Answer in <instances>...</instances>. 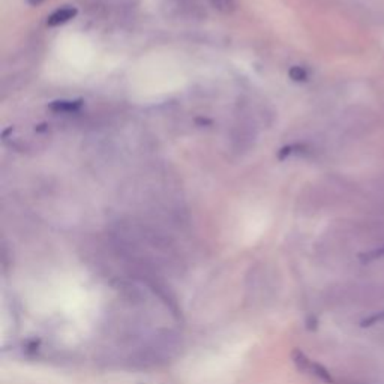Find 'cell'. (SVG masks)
Wrapping results in <instances>:
<instances>
[{
	"label": "cell",
	"instance_id": "cell-2",
	"mask_svg": "<svg viewBox=\"0 0 384 384\" xmlns=\"http://www.w3.org/2000/svg\"><path fill=\"white\" fill-rule=\"evenodd\" d=\"M75 15H77V9L75 8H62V9L56 11V13H53L47 18V25L50 27L60 26V25H65V23H68L70 20H72Z\"/></svg>",
	"mask_w": 384,
	"mask_h": 384
},
{
	"label": "cell",
	"instance_id": "cell-3",
	"mask_svg": "<svg viewBox=\"0 0 384 384\" xmlns=\"http://www.w3.org/2000/svg\"><path fill=\"white\" fill-rule=\"evenodd\" d=\"M83 105V101H54L50 105V110L56 113H74L78 111Z\"/></svg>",
	"mask_w": 384,
	"mask_h": 384
},
{
	"label": "cell",
	"instance_id": "cell-1",
	"mask_svg": "<svg viewBox=\"0 0 384 384\" xmlns=\"http://www.w3.org/2000/svg\"><path fill=\"white\" fill-rule=\"evenodd\" d=\"M293 360H295V364L297 365L299 369L308 372V374L317 377V378H320V380H323L326 383H332L333 381L329 371H327L324 366H321L320 364L312 362V360L308 359L303 353L296 352L295 354H293Z\"/></svg>",
	"mask_w": 384,
	"mask_h": 384
},
{
	"label": "cell",
	"instance_id": "cell-4",
	"mask_svg": "<svg viewBox=\"0 0 384 384\" xmlns=\"http://www.w3.org/2000/svg\"><path fill=\"white\" fill-rule=\"evenodd\" d=\"M210 4L222 13H231L236 8V0H210Z\"/></svg>",
	"mask_w": 384,
	"mask_h": 384
},
{
	"label": "cell",
	"instance_id": "cell-5",
	"mask_svg": "<svg viewBox=\"0 0 384 384\" xmlns=\"http://www.w3.org/2000/svg\"><path fill=\"white\" fill-rule=\"evenodd\" d=\"M290 78L295 82H307L308 80V72L303 70L302 66H293L290 70Z\"/></svg>",
	"mask_w": 384,
	"mask_h": 384
},
{
	"label": "cell",
	"instance_id": "cell-7",
	"mask_svg": "<svg viewBox=\"0 0 384 384\" xmlns=\"http://www.w3.org/2000/svg\"><path fill=\"white\" fill-rule=\"evenodd\" d=\"M27 2H29L30 5H33V6H37V5L42 4V2H44V0H27Z\"/></svg>",
	"mask_w": 384,
	"mask_h": 384
},
{
	"label": "cell",
	"instance_id": "cell-6",
	"mask_svg": "<svg viewBox=\"0 0 384 384\" xmlns=\"http://www.w3.org/2000/svg\"><path fill=\"white\" fill-rule=\"evenodd\" d=\"M383 321H384V312L377 314V315H372V317H369V319H366V320L364 321V324H362V326H371V324L383 323Z\"/></svg>",
	"mask_w": 384,
	"mask_h": 384
}]
</instances>
